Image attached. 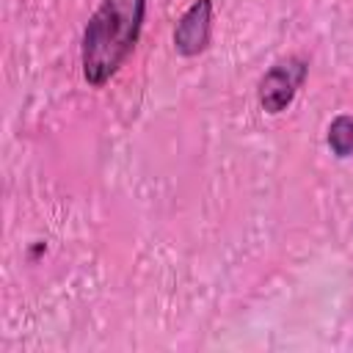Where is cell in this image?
<instances>
[{
  "mask_svg": "<svg viewBox=\"0 0 353 353\" xmlns=\"http://www.w3.org/2000/svg\"><path fill=\"white\" fill-rule=\"evenodd\" d=\"M146 19V0H99L80 41V66L88 85L102 88L135 50Z\"/></svg>",
  "mask_w": 353,
  "mask_h": 353,
  "instance_id": "1",
  "label": "cell"
},
{
  "mask_svg": "<svg viewBox=\"0 0 353 353\" xmlns=\"http://www.w3.org/2000/svg\"><path fill=\"white\" fill-rule=\"evenodd\" d=\"M309 74V63L301 58V55H287V58H279L259 80V88H256V97H259V105L265 113L276 116L281 110H287L298 94V88L303 85Z\"/></svg>",
  "mask_w": 353,
  "mask_h": 353,
  "instance_id": "2",
  "label": "cell"
},
{
  "mask_svg": "<svg viewBox=\"0 0 353 353\" xmlns=\"http://www.w3.org/2000/svg\"><path fill=\"white\" fill-rule=\"evenodd\" d=\"M212 36V0H193L174 28V50L182 58H196L210 47Z\"/></svg>",
  "mask_w": 353,
  "mask_h": 353,
  "instance_id": "3",
  "label": "cell"
},
{
  "mask_svg": "<svg viewBox=\"0 0 353 353\" xmlns=\"http://www.w3.org/2000/svg\"><path fill=\"white\" fill-rule=\"evenodd\" d=\"M325 143H328L331 154L339 160L353 154V116L350 113H339L331 119L328 132H325Z\"/></svg>",
  "mask_w": 353,
  "mask_h": 353,
  "instance_id": "4",
  "label": "cell"
}]
</instances>
